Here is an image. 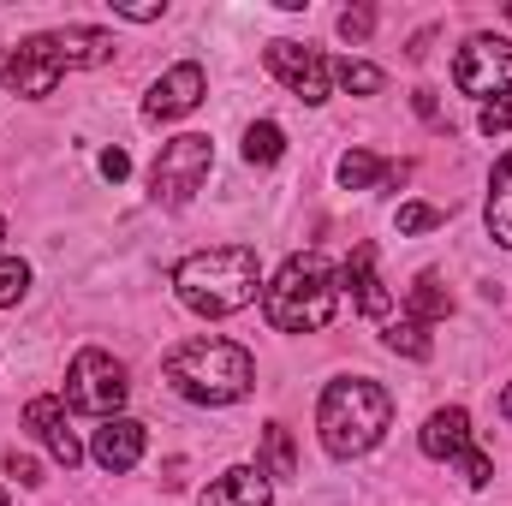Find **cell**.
Here are the masks:
<instances>
[{
	"label": "cell",
	"instance_id": "1",
	"mask_svg": "<svg viewBox=\"0 0 512 506\" xmlns=\"http://www.w3.org/2000/svg\"><path fill=\"white\" fill-rule=\"evenodd\" d=\"M256 292H262V262H256L251 245H209V251H191L173 268V298L209 322L251 310Z\"/></svg>",
	"mask_w": 512,
	"mask_h": 506
},
{
	"label": "cell",
	"instance_id": "2",
	"mask_svg": "<svg viewBox=\"0 0 512 506\" xmlns=\"http://www.w3.org/2000/svg\"><path fill=\"white\" fill-rule=\"evenodd\" d=\"M161 376H167V387L179 399H191V405H239L256 387V358L239 340L197 334V340H179L161 358Z\"/></svg>",
	"mask_w": 512,
	"mask_h": 506
},
{
	"label": "cell",
	"instance_id": "3",
	"mask_svg": "<svg viewBox=\"0 0 512 506\" xmlns=\"http://www.w3.org/2000/svg\"><path fill=\"white\" fill-rule=\"evenodd\" d=\"M393 429V393L370 376H334L316 399V435L328 459H364Z\"/></svg>",
	"mask_w": 512,
	"mask_h": 506
},
{
	"label": "cell",
	"instance_id": "4",
	"mask_svg": "<svg viewBox=\"0 0 512 506\" xmlns=\"http://www.w3.org/2000/svg\"><path fill=\"white\" fill-rule=\"evenodd\" d=\"M340 310V274L322 251H298L262 286V316L274 334H322Z\"/></svg>",
	"mask_w": 512,
	"mask_h": 506
},
{
	"label": "cell",
	"instance_id": "5",
	"mask_svg": "<svg viewBox=\"0 0 512 506\" xmlns=\"http://www.w3.org/2000/svg\"><path fill=\"white\" fill-rule=\"evenodd\" d=\"M209 173H215V143L203 131H179V137L161 143V155L149 167V197L161 209H185L209 185Z\"/></svg>",
	"mask_w": 512,
	"mask_h": 506
},
{
	"label": "cell",
	"instance_id": "6",
	"mask_svg": "<svg viewBox=\"0 0 512 506\" xmlns=\"http://www.w3.org/2000/svg\"><path fill=\"white\" fill-rule=\"evenodd\" d=\"M417 447H423V459L459 465L471 489H489V483H495V459L471 441V411H465V405H441V411H429V423L417 429Z\"/></svg>",
	"mask_w": 512,
	"mask_h": 506
},
{
	"label": "cell",
	"instance_id": "7",
	"mask_svg": "<svg viewBox=\"0 0 512 506\" xmlns=\"http://www.w3.org/2000/svg\"><path fill=\"white\" fill-rule=\"evenodd\" d=\"M131 381H126V364L114 358V352H102V346H84L78 358H72V370H66V405L72 411H90V417H120V405H126Z\"/></svg>",
	"mask_w": 512,
	"mask_h": 506
},
{
	"label": "cell",
	"instance_id": "8",
	"mask_svg": "<svg viewBox=\"0 0 512 506\" xmlns=\"http://www.w3.org/2000/svg\"><path fill=\"white\" fill-rule=\"evenodd\" d=\"M453 84H459V96H477V102L507 96L512 90V36L477 30V36L459 48V60H453Z\"/></svg>",
	"mask_w": 512,
	"mask_h": 506
},
{
	"label": "cell",
	"instance_id": "9",
	"mask_svg": "<svg viewBox=\"0 0 512 506\" xmlns=\"http://www.w3.org/2000/svg\"><path fill=\"white\" fill-rule=\"evenodd\" d=\"M262 66H268V72H274L298 102H304V108H322V102H328L334 66H328L310 42H286V36H280V42H268V48H262Z\"/></svg>",
	"mask_w": 512,
	"mask_h": 506
},
{
	"label": "cell",
	"instance_id": "10",
	"mask_svg": "<svg viewBox=\"0 0 512 506\" xmlns=\"http://www.w3.org/2000/svg\"><path fill=\"white\" fill-rule=\"evenodd\" d=\"M203 96H209V72H203L197 60H179V66H167V72L149 84V96H143V120H149V126L185 120Z\"/></svg>",
	"mask_w": 512,
	"mask_h": 506
},
{
	"label": "cell",
	"instance_id": "11",
	"mask_svg": "<svg viewBox=\"0 0 512 506\" xmlns=\"http://www.w3.org/2000/svg\"><path fill=\"white\" fill-rule=\"evenodd\" d=\"M60 60L42 48V36H30V42H18V54H6L0 60V84L12 90V96H24V102H42V96H54L60 90Z\"/></svg>",
	"mask_w": 512,
	"mask_h": 506
},
{
	"label": "cell",
	"instance_id": "12",
	"mask_svg": "<svg viewBox=\"0 0 512 506\" xmlns=\"http://www.w3.org/2000/svg\"><path fill=\"white\" fill-rule=\"evenodd\" d=\"M24 429L54 453V465H66V471H78V465H84V441H78V435H72V423H66V399H54V393L30 399V405H24Z\"/></svg>",
	"mask_w": 512,
	"mask_h": 506
},
{
	"label": "cell",
	"instance_id": "13",
	"mask_svg": "<svg viewBox=\"0 0 512 506\" xmlns=\"http://www.w3.org/2000/svg\"><path fill=\"white\" fill-rule=\"evenodd\" d=\"M42 48L60 60V72H84V66H108L120 42L96 24H66V30H42Z\"/></svg>",
	"mask_w": 512,
	"mask_h": 506
},
{
	"label": "cell",
	"instance_id": "14",
	"mask_svg": "<svg viewBox=\"0 0 512 506\" xmlns=\"http://www.w3.org/2000/svg\"><path fill=\"white\" fill-rule=\"evenodd\" d=\"M143 447H149V429H143L137 417H108V423L90 435V459H96L108 477H126V471H137Z\"/></svg>",
	"mask_w": 512,
	"mask_h": 506
},
{
	"label": "cell",
	"instance_id": "15",
	"mask_svg": "<svg viewBox=\"0 0 512 506\" xmlns=\"http://www.w3.org/2000/svg\"><path fill=\"white\" fill-rule=\"evenodd\" d=\"M346 286H352V304L370 316V322H393V292L382 286V274H376V245H352L346 256V274H340Z\"/></svg>",
	"mask_w": 512,
	"mask_h": 506
},
{
	"label": "cell",
	"instance_id": "16",
	"mask_svg": "<svg viewBox=\"0 0 512 506\" xmlns=\"http://www.w3.org/2000/svg\"><path fill=\"white\" fill-rule=\"evenodd\" d=\"M197 506H274V483L262 477V465H233L197 495Z\"/></svg>",
	"mask_w": 512,
	"mask_h": 506
},
{
	"label": "cell",
	"instance_id": "17",
	"mask_svg": "<svg viewBox=\"0 0 512 506\" xmlns=\"http://www.w3.org/2000/svg\"><path fill=\"white\" fill-rule=\"evenodd\" d=\"M334 179H340L346 191H376V185H405V179H411V161H382L376 149H346V155H340V167H334Z\"/></svg>",
	"mask_w": 512,
	"mask_h": 506
},
{
	"label": "cell",
	"instance_id": "18",
	"mask_svg": "<svg viewBox=\"0 0 512 506\" xmlns=\"http://www.w3.org/2000/svg\"><path fill=\"white\" fill-rule=\"evenodd\" d=\"M483 221H489V239L512 251V149L495 161V173H489V203H483Z\"/></svg>",
	"mask_w": 512,
	"mask_h": 506
},
{
	"label": "cell",
	"instance_id": "19",
	"mask_svg": "<svg viewBox=\"0 0 512 506\" xmlns=\"http://www.w3.org/2000/svg\"><path fill=\"white\" fill-rule=\"evenodd\" d=\"M405 316H411V322H423V328L453 316V292H447V280H441L435 268H423V274L411 280V292H405Z\"/></svg>",
	"mask_w": 512,
	"mask_h": 506
},
{
	"label": "cell",
	"instance_id": "20",
	"mask_svg": "<svg viewBox=\"0 0 512 506\" xmlns=\"http://www.w3.org/2000/svg\"><path fill=\"white\" fill-rule=\"evenodd\" d=\"M262 477L268 483H286V477H298V447H292V429L286 423H268L262 429Z\"/></svg>",
	"mask_w": 512,
	"mask_h": 506
},
{
	"label": "cell",
	"instance_id": "21",
	"mask_svg": "<svg viewBox=\"0 0 512 506\" xmlns=\"http://www.w3.org/2000/svg\"><path fill=\"white\" fill-rule=\"evenodd\" d=\"M382 346L393 352V358H411V364H429V358H435V346H429V328H423V322H411V316L387 322V328H382Z\"/></svg>",
	"mask_w": 512,
	"mask_h": 506
},
{
	"label": "cell",
	"instance_id": "22",
	"mask_svg": "<svg viewBox=\"0 0 512 506\" xmlns=\"http://www.w3.org/2000/svg\"><path fill=\"white\" fill-rule=\"evenodd\" d=\"M328 66H334V84H340L346 96H382L387 90V72L370 66V60H352V54H346V60H328Z\"/></svg>",
	"mask_w": 512,
	"mask_h": 506
},
{
	"label": "cell",
	"instance_id": "23",
	"mask_svg": "<svg viewBox=\"0 0 512 506\" xmlns=\"http://www.w3.org/2000/svg\"><path fill=\"white\" fill-rule=\"evenodd\" d=\"M286 155V131L274 126V120H256L251 131H245V161L251 167H274Z\"/></svg>",
	"mask_w": 512,
	"mask_h": 506
},
{
	"label": "cell",
	"instance_id": "24",
	"mask_svg": "<svg viewBox=\"0 0 512 506\" xmlns=\"http://www.w3.org/2000/svg\"><path fill=\"white\" fill-rule=\"evenodd\" d=\"M24 292H30V262L12 256V251H0V310H12Z\"/></svg>",
	"mask_w": 512,
	"mask_h": 506
},
{
	"label": "cell",
	"instance_id": "25",
	"mask_svg": "<svg viewBox=\"0 0 512 506\" xmlns=\"http://www.w3.org/2000/svg\"><path fill=\"white\" fill-rule=\"evenodd\" d=\"M447 221V209H435V203H399V215H393V227L411 239V233H429V227H441Z\"/></svg>",
	"mask_w": 512,
	"mask_h": 506
},
{
	"label": "cell",
	"instance_id": "26",
	"mask_svg": "<svg viewBox=\"0 0 512 506\" xmlns=\"http://www.w3.org/2000/svg\"><path fill=\"white\" fill-rule=\"evenodd\" d=\"M477 131H483V137H501V131H512V90H507V96H495V102H483Z\"/></svg>",
	"mask_w": 512,
	"mask_h": 506
},
{
	"label": "cell",
	"instance_id": "27",
	"mask_svg": "<svg viewBox=\"0 0 512 506\" xmlns=\"http://www.w3.org/2000/svg\"><path fill=\"white\" fill-rule=\"evenodd\" d=\"M370 30H376V6H346L340 12V36L346 42H370Z\"/></svg>",
	"mask_w": 512,
	"mask_h": 506
},
{
	"label": "cell",
	"instance_id": "28",
	"mask_svg": "<svg viewBox=\"0 0 512 506\" xmlns=\"http://www.w3.org/2000/svg\"><path fill=\"white\" fill-rule=\"evenodd\" d=\"M6 471H12V477H18V483H24V489H42V465H36V459H24V453H18V447H12V453H6Z\"/></svg>",
	"mask_w": 512,
	"mask_h": 506
},
{
	"label": "cell",
	"instance_id": "29",
	"mask_svg": "<svg viewBox=\"0 0 512 506\" xmlns=\"http://www.w3.org/2000/svg\"><path fill=\"white\" fill-rule=\"evenodd\" d=\"M96 167H102V179H108V185H120V179L131 173V155H126V149H102V155H96Z\"/></svg>",
	"mask_w": 512,
	"mask_h": 506
},
{
	"label": "cell",
	"instance_id": "30",
	"mask_svg": "<svg viewBox=\"0 0 512 506\" xmlns=\"http://www.w3.org/2000/svg\"><path fill=\"white\" fill-rule=\"evenodd\" d=\"M167 6H137V0H114V18H131V24H155Z\"/></svg>",
	"mask_w": 512,
	"mask_h": 506
},
{
	"label": "cell",
	"instance_id": "31",
	"mask_svg": "<svg viewBox=\"0 0 512 506\" xmlns=\"http://www.w3.org/2000/svg\"><path fill=\"white\" fill-rule=\"evenodd\" d=\"M417 114H423L429 126H441V108H435V96H429V90H417Z\"/></svg>",
	"mask_w": 512,
	"mask_h": 506
},
{
	"label": "cell",
	"instance_id": "32",
	"mask_svg": "<svg viewBox=\"0 0 512 506\" xmlns=\"http://www.w3.org/2000/svg\"><path fill=\"white\" fill-rule=\"evenodd\" d=\"M501 417L512 423V381H507V393H501Z\"/></svg>",
	"mask_w": 512,
	"mask_h": 506
},
{
	"label": "cell",
	"instance_id": "33",
	"mask_svg": "<svg viewBox=\"0 0 512 506\" xmlns=\"http://www.w3.org/2000/svg\"><path fill=\"white\" fill-rule=\"evenodd\" d=\"M0 506H6V489H0Z\"/></svg>",
	"mask_w": 512,
	"mask_h": 506
},
{
	"label": "cell",
	"instance_id": "34",
	"mask_svg": "<svg viewBox=\"0 0 512 506\" xmlns=\"http://www.w3.org/2000/svg\"><path fill=\"white\" fill-rule=\"evenodd\" d=\"M0 239H6V227H0Z\"/></svg>",
	"mask_w": 512,
	"mask_h": 506
},
{
	"label": "cell",
	"instance_id": "35",
	"mask_svg": "<svg viewBox=\"0 0 512 506\" xmlns=\"http://www.w3.org/2000/svg\"><path fill=\"white\" fill-rule=\"evenodd\" d=\"M507 18H512V6H507Z\"/></svg>",
	"mask_w": 512,
	"mask_h": 506
}]
</instances>
